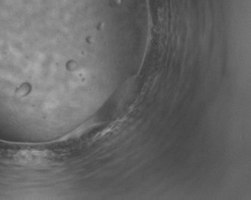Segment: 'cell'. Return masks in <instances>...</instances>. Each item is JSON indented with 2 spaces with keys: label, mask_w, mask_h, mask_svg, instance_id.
<instances>
[{
  "label": "cell",
  "mask_w": 251,
  "mask_h": 200,
  "mask_svg": "<svg viewBox=\"0 0 251 200\" xmlns=\"http://www.w3.org/2000/svg\"><path fill=\"white\" fill-rule=\"evenodd\" d=\"M53 155L46 150H24L18 152L15 160L20 164L42 165L52 161Z\"/></svg>",
  "instance_id": "cell-1"
}]
</instances>
